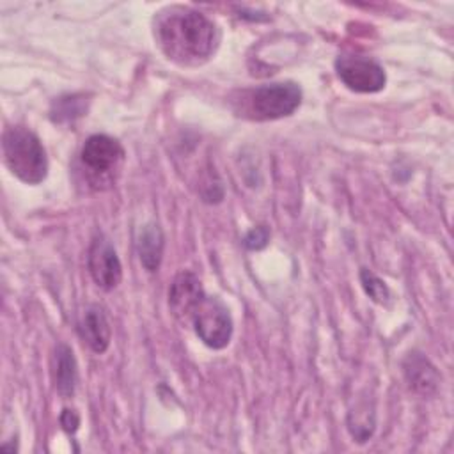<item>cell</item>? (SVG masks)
<instances>
[{"instance_id": "6da1fadb", "label": "cell", "mask_w": 454, "mask_h": 454, "mask_svg": "<svg viewBox=\"0 0 454 454\" xmlns=\"http://www.w3.org/2000/svg\"><path fill=\"white\" fill-rule=\"evenodd\" d=\"M154 39L163 55L179 66H200L216 50V25L200 11L170 5L154 20Z\"/></svg>"}, {"instance_id": "7a4b0ae2", "label": "cell", "mask_w": 454, "mask_h": 454, "mask_svg": "<svg viewBox=\"0 0 454 454\" xmlns=\"http://www.w3.org/2000/svg\"><path fill=\"white\" fill-rule=\"evenodd\" d=\"M4 161L11 174L27 184H39L48 174L46 151L35 133L23 126H12L2 137Z\"/></svg>"}, {"instance_id": "3957f363", "label": "cell", "mask_w": 454, "mask_h": 454, "mask_svg": "<svg viewBox=\"0 0 454 454\" xmlns=\"http://www.w3.org/2000/svg\"><path fill=\"white\" fill-rule=\"evenodd\" d=\"M301 103V89L294 82L264 83L241 92V114L254 121H273L291 115Z\"/></svg>"}, {"instance_id": "277c9868", "label": "cell", "mask_w": 454, "mask_h": 454, "mask_svg": "<svg viewBox=\"0 0 454 454\" xmlns=\"http://www.w3.org/2000/svg\"><path fill=\"white\" fill-rule=\"evenodd\" d=\"M80 160L92 184H110L114 183V172H119L124 161V149L115 138L98 133L85 140Z\"/></svg>"}, {"instance_id": "5b68a950", "label": "cell", "mask_w": 454, "mask_h": 454, "mask_svg": "<svg viewBox=\"0 0 454 454\" xmlns=\"http://www.w3.org/2000/svg\"><path fill=\"white\" fill-rule=\"evenodd\" d=\"M190 323L197 337L211 349H222L232 337V317L229 309L215 296H206L193 310Z\"/></svg>"}, {"instance_id": "8992f818", "label": "cell", "mask_w": 454, "mask_h": 454, "mask_svg": "<svg viewBox=\"0 0 454 454\" xmlns=\"http://www.w3.org/2000/svg\"><path fill=\"white\" fill-rule=\"evenodd\" d=\"M335 71L340 82L353 92H378L387 83L385 69L371 57L358 53L339 55Z\"/></svg>"}, {"instance_id": "52a82bcc", "label": "cell", "mask_w": 454, "mask_h": 454, "mask_svg": "<svg viewBox=\"0 0 454 454\" xmlns=\"http://www.w3.org/2000/svg\"><path fill=\"white\" fill-rule=\"evenodd\" d=\"M87 266L92 280L105 291L115 289L122 280V266L112 241L105 234H96L89 255Z\"/></svg>"}, {"instance_id": "ba28073f", "label": "cell", "mask_w": 454, "mask_h": 454, "mask_svg": "<svg viewBox=\"0 0 454 454\" xmlns=\"http://www.w3.org/2000/svg\"><path fill=\"white\" fill-rule=\"evenodd\" d=\"M202 298L204 289L200 280L192 271H181L176 275L168 287V307L172 314L183 323H190V317Z\"/></svg>"}, {"instance_id": "9c48e42d", "label": "cell", "mask_w": 454, "mask_h": 454, "mask_svg": "<svg viewBox=\"0 0 454 454\" xmlns=\"http://www.w3.org/2000/svg\"><path fill=\"white\" fill-rule=\"evenodd\" d=\"M80 337L94 353H105L110 346L112 328L105 310L99 305H90L85 309L80 326Z\"/></svg>"}, {"instance_id": "30bf717a", "label": "cell", "mask_w": 454, "mask_h": 454, "mask_svg": "<svg viewBox=\"0 0 454 454\" xmlns=\"http://www.w3.org/2000/svg\"><path fill=\"white\" fill-rule=\"evenodd\" d=\"M403 371H404L406 381L415 392L422 395H433L438 390L440 374L436 367L422 353H417V351L408 353V356L403 362Z\"/></svg>"}, {"instance_id": "8fae6325", "label": "cell", "mask_w": 454, "mask_h": 454, "mask_svg": "<svg viewBox=\"0 0 454 454\" xmlns=\"http://www.w3.org/2000/svg\"><path fill=\"white\" fill-rule=\"evenodd\" d=\"M53 383L62 397H71L78 383V365L73 349L66 344H59L53 353Z\"/></svg>"}, {"instance_id": "7c38bea8", "label": "cell", "mask_w": 454, "mask_h": 454, "mask_svg": "<svg viewBox=\"0 0 454 454\" xmlns=\"http://www.w3.org/2000/svg\"><path fill=\"white\" fill-rule=\"evenodd\" d=\"M163 247V232L158 223H147L140 229L137 238V248L140 262L147 271H156L160 268Z\"/></svg>"}, {"instance_id": "4fadbf2b", "label": "cell", "mask_w": 454, "mask_h": 454, "mask_svg": "<svg viewBox=\"0 0 454 454\" xmlns=\"http://www.w3.org/2000/svg\"><path fill=\"white\" fill-rule=\"evenodd\" d=\"M87 98L83 94H67L53 101L50 115L55 122H66L82 117L87 112Z\"/></svg>"}, {"instance_id": "5bb4252c", "label": "cell", "mask_w": 454, "mask_h": 454, "mask_svg": "<svg viewBox=\"0 0 454 454\" xmlns=\"http://www.w3.org/2000/svg\"><path fill=\"white\" fill-rule=\"evenodd\" d=\"M360 282H362V287H364V291H365V294L372 300V301H376V303H380V305H387L388 303V300H390V291H388V287H387V284L380 278V277H376L371 270H362L360 271Z\"/></svg>"}, {"instance_id": "9a60e30c", "label": "cell", "mask_w": 454, "mask_h": 454, "mask_svg": "<svg viewBox=\"0 0 454 454\" xmlns=\"http://www.w3.org/2000/svg\"><path fill=\"white\" fill-rule=\"evenodd\" d=\"M270 241V231L268 227L264 225H259V227H254L252 231H248L243 238V245L248 248V250H261L268 245Z\"/></svg>"}, {"instance_id": "2e32d148", "label": "cell", "mask_w": 454, "mask_h": 454, "mask_svg": "<svg viewBox=\"0 0 454 454\" xmlns=\"http://www.w3.org/2000/svg\"><path fill=\"white\" fill-rule=\"evenodd\" d=\"M60 424H62V427L71 434V433H74V431L78 429V426H80V417L76 415L74 410H64L62 415H60Z\"/></svg>"}]
</instances>
